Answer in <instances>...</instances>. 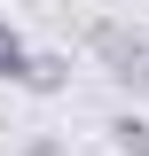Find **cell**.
Returning a JSON list of instances; mask_svg holds the SVG:
<instances>
[{
  "label": "cell",
  "mask_w": 149,
  "mask_h": 156,
  "mask_svg": "<svg viewBox=\"0 0 149 156\" xmlns=\"http://www.w3.org/2000/svg\"><path fill=\"white\" fill-rule=\"evenodd\" d=\"M16 86H24V94H63V86H71V62H63V55H32Z\"/></svg>",
  "instance_id": "2"
},
{
  "label": "cell",
  "mask_w": 149,
  "mask_h": 156,
  "mask_svg": "<svg viewBox=\"0 0 149 156\" xmlns=\"http://www.w3.org/2000/svg\"><path fill=\"white\" fill-rule=\"evenodd\" d=\"M102 133H110V148H118V156H149V117H141V109H118Z\"/></svg>",
  "instance_id": "3"
},
{
  "label": "cell",
  "mask_w": 149,
  "mask_h": 156,
  "mask_svg": "<svg viewBox=\"0 0 149 156\" xmlns=\"http://www.w3.org/2000/svg\"><path fill=\"white\" fill-rule=\"evenodd\" d=\"M86 47H94V62L126 86V94H149V31L141 23H118V16H102L86 31Z\"/></svg>",
  "instance_id": "1"
},
{
  "label": "cell",
  "mask_w": 149,
  "mask_h": 156,
  "mask_svg": "<svg viewBox=\"0 0 149 156\" xmlns=\"http://www.w3.org/2000/svg\"><path fill=\"white\" fill-rule=\"evenodd\" d=\"M24 156H71V148H63L55 133H32V140H24Z\"/></svg>",
  "instance_id": "5"
},
{
  "label": "cell",
  "mask_w": 149,
  "mask_h": 156,
  "mask_svg": "<svg viewBox=\"0 0 149 156\" xmlns=\"http://www.w3.org/2000/svg\"><path fill=\"white\" fill-rule=\"evenodd\" d=\"M24 62H32V47H24V31H16V23L0 16V78L16 86V78H24Z\"/></svg>",
  "instance_id": "4"
}]
</instances>
